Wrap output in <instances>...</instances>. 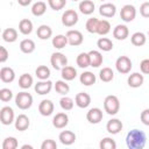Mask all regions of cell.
Masks as SVG:
<instances>
[{
    "label": "cell",
    "mask_w": 149,
    "mask_h": 149,
    "mask_svg": "<svg viewBox=\"0 0 149 149\" xmlns=\"http://www.w3.org/2000/svg\"><path fill=\"white\" fill-rule=\"evenodd\" d=\"M98 23H99V20L97 17H90L87 21H86V30L91 34H97V29H98Z\"/></svg>",
    "instance_id": "ab89813d"
},
{
    "label": "cell",
    "mask_w": 149,
    "mask_h": 149,
    "mask_svg": "<svg viewBox=\"0 0 149 149\" xmlns=\"http://www.w3.org/2000/svg\"><path fill=\"white\" fill-rule=\"evenodd\" d=\"M17 146H19V142L13 136L6 137L3 140V142H2V149H16Z\"/></svg>",
    "instance_id": "60d3db41"
},
{
    "label": "cell",
    "mask_w": 149,
    "mask_h": 149,
    "mask_svg": "<svg viewBox=\"0 0 149 149\" xmlns=\"http://www.w3.org/2000/svg\"><path fill=\"white\" fill-rule=\"evenodd\" d=\"M72 1H78V0H72Z\"/></svg>",
    "instance_id": "db71d44e"
},
{
    "label": "cell",
    "mask_w": 149,
    "mask_h": 149,
    "mask_svg": "<svg viewBox=\"0 0 149 149\" xmlns=\"http://www.w3.org/2000/svg\"><path fill=\"white\" fill-rule=\"evenodd\" d=\"M109 31H111V23L107 20H99L97 34L104 36V35H107Z\"/></svg>",
    "instance_id": "f35d334b"
},
{
    "label": "cell",
    "mask_w": 149,
    "mask_h": 149,
    "mask_svg": "<svg viewBox=\"0 0 149 149\" xmlns=\"http://www.w3.org/2000/svg\"><path fill=\"white\" fill-rule=\"evenodd\" d=\"M47 10V5L43 1H37L31 7V13L35 16H42Z\"/></svg>",
    "instance_id": "1f68e13d"
},
{
    "label": "cell",
    "mask_w": 149,
    "mask_h": 149,
    "mask_svg": "<svg viewBox=\"0 0 149 149\" xmlns=\"http://www.w3.org/2000/svg\"><path fill=\"white\" fill-rule=\"evenodd\" d=\"M15 128L19 130V132H23V130H27L29 125H30V121H29V118L26 115V114H20L17 115V118L15 119Z\"/></svg>",
    "instance_id": "44dd1931"
},
{
    "label": "cell",
    "mask_w": 149,
    "mask_h": 149,
    "mask_svg": "<svg viewBox=\"0 0 149 149\" xmlns=\"http://www.w3.org/2000/svg\"><path fill=\"white\" fill-rule=\"evenodd\" d=\"M140 14L143 17H149V1L148 2H143L140 6Z\"/></svg>",
    "instance_id": "7dc6e473"
},
{
    "label": "cell",
    "mask_w": 149,
    "mask_h": 149,
    "mask_svg": "<svg viewBox=\"0 0 149 149\" xmlns=\"http://www.w3.org/2000/svg\"><path fill=\"white\" fill-rule=\"evenodd\" d=\"M99 77L104 83H109L114 78V72L111 68H102L99 72Z\"/></svg>",
    "instance_id": "e575fe53"
},
{
    "label": "cell",
    "mask_w": 149,
    "mask_h": 149,
    "mask_svg": "<svg viewBox=\"0 0 149 149\" xmlns=\"http://www.w3.org/2000/svg\"><path fill=\"white\" fill-rule=\"evenodd\" d=\"M15 105L20 109H28L33 105V95L28 92H19L15 97Z\"/></svg>",
    "instance_id": "3957f363"
},
{
    "label": "cell",
    "mask_w": 149,
    "mask_h": 149,
    "mask_svg": "<svg viewBox=\"0 0 149 149\" xmlns=\"http://www.w3.org/2000/svg\"><path fill=\"white\" fill-rule=\"evenodd\" d=\"M97 47L102 51H111L113 49V42L107 37H100L97 42Z\"/></svg>",
    "instance_id": "d6a6232c"
},
{
    "label": "cell",
    "mask_w": 149,
    "mask_h": 149,
    "mask_svg": "<svg viewBox=\"0 0 149 149\" xmlns=\"http://www.w3.org/2000/svg\"><path fill=\"white\" fill-rule=\"evenodd\" d=\"M74 104L79 108H86L91 104V95L88 93H86V92H79V93L76 94Z\"/></svg>",
    "instance_id": "4fadbf2b"
},
{
    "label": "cell",
    "mask_w": 149,
    "mask_h": 149,
    "mask_svg": "<svg viewBox=\"0 0 149 149\" xmlns=\"http://www.w3.org/2000/svg\"><path fill=\"white\" fill-rule=\"evenodd\" d=\"M126 143L129 149H142L147 143V136L140 129H132L126 136Z\"/></svg>",
    "instance_id": "6da1fadb"
},
{
    "label": "cell",
    "mask_w": 149,
    "mask_h": 149,
    "mask_svg": "<svg viewBox=\"0 0 149 149\" xmlns=\"http://www.w3.org/2000/svg\"><path fill=\"white\" fill-rule=\"evenodd\" d=\"M99 13L104 17H113L115 15V13H116V7H115L114 3L106 2V3H102L99 7Z\"/></svg>",
    "instance_id": "9a60e30c"
},
{
    "label": "cell",
    "mask_w": 149,
    "mask_h": 149,
    "mask_svg": "<svg viewBox=\"0 0 149 149\" xmlns=\"http://www.w3.org/2000/svg\"><path fill=\"white\" fill-rule=\"evenodd\" d=\"M100 149H115L116 143L112 137H104L99 143Z\"/></svg>",
    "instance_id": "b9f144b4"
},
{
    "label": "cell",
    "mask_w": 149,
    "mask_h": 149,
    "mask_svg": "<svg viewBox=\"0 0 149 149\" xmlns=\"http://www.w3.org/2000/svg\"><path fill=\"white\" fill-rule=\"evenodd\" d=\"M58 140L64 146H71L76 141V134L71 130H63L58 135Z\"/></svg>",
    "instance_id": "2e32d148"
},
{
    "label": "cell",
    "mask_w": 149,
    "mask_h": 149,
    "mask_svg": "<svg viewBox=\"0 0 149 149\" xmlns=\"http://www.w3.org/2000/svg\"><path fill=\"white\" fill-rule=\"evenodd\" d=\"M12 98H13V92H12L9 88L3 87V88L0 90V100H1V101L7 102V101H9Z\"/></svg>",
    "instance_id": "f6af8a7d"
},
{
    "label": "cell",
    "mask_w": 149,
    "mask_h": 149,
    "mask_svg": "<svg viewBox=\"0 0 149 149\" xmlns=\"http://www.w3.org/2000/svg\"><path fill=\"white\" fill-rule=\"evenodd\" d=\"M52 81L50 80H41V81H37L35 84V92L40 95H44V94H48L51 88H52Z\"/></svg>",
    "instance_id": "7c38bea8"
},
{
    "label": "cell",
    "mask_w": 149,
    "mask_h": 149,
    "mask_svg": "<svg viewBox=\"0 0 149 149\" xmlns=\"http://www.w3.org/2000/svg\"><path fill=\"white\" fill-rule=\"evenodd\" d=\"M101 1H102V0H101Z\"/></svg>",
    "instance_id": "9f6ffc18"
},
{
    "label": "cell",
    "mask_w": 149,
    "mask_h": 149,
    "mask_svg": "<svg viewBox=\"0 0 149 149\" xmlns=\"http://www.w3.org/2000/svg\"><path fill=\"white\" fill-rule=\"evenodd\" d=\"M0 121L2 125L8 126L14 121V111L9 106H5L0 111Z\"/></svg>",
    "instance_id": "ba28073f"
},
{
    "label": "cell",
    "mask_w": 149,
    "mask_h": 149,
    "mask_svg": "<svg viewBox=\"0 0 149 149\" xmlns=\"http://www.w3.org/2000/svg\"><path fill=\"white\" fill-rule=\"evenodd\" d=\"M36 34H37V37H38L40 40H48V38H50L51 35H52V29H51L49 26H47V24H41V26L37 28Z\"/></svg>",
    "instance_id": "484cf974"
},
{
    "label": "cell",
    "mask_w": 149,
    "mask_h": 149,
    "mask_svg": "<svg viewBox=\"0 0 149 149\" xmlns=\"http://www.w3.org/2000/svg\"><path fill=\"white\" fill-rule=\"evenodd\" d=\"M88 55H90L91 66H93V68H99V66L102 64L104 58H102V55H101L100 51H98V50H91V51L88 52Z\"/></svg>",
    "instance_id": "603a6c76"
},
{
    "label": "cell",
    "mask_w": 149,
    "mask_h": 149,
    "mask_svg": "<svg viewBox=\"0 0 149 149\" xmlns=\"http://www.w3.org/2000/svg\"><path fill=\"white\" fill-rule=\"evenodd\" d=\"M50 63L55 70H62L68 65V58L62 52H54L50 57Z\"/></svg>",
    "instance_id": "5b68a950"
},
{
    "label": "cell",
    "mask_w": 149,
    "mask_h": 149,
    "mask_svg": "<svg viewBox=\"0 0 149 149\" xmlns=\"http://www.w3.org/2000/svg\"><path fill=\"white\" fill-rule=\"evenodd\" d=\"M48 5L54 10H61L65 7L66 0H48Z\"/></svg>",
    "instance_id": "ee69618b"
},
{
    "label": "cell",
    "mask_w": 149,
    "mask_h": 149,
    "mask_svg": "<svg viewBox=\"0 0 149 149\" xmlns=\"http://www.w3.org/2000/svg\"><path fill=\"white\" fill-rule=\"evenodd\" d=\"M66 37H68V42L70 45H73V47H77V45H80L84 41V36L83 34L79 31V30H69L66 33Z\"/></svg>",
    "instance_id": "9c48e42d"
},
{
    "label": "cell",
    "mask_w": 149,
    "mask_h": 149,
    "mask_svg": "<svg viewBox=\"0 0 149 149\" xmlns=\"http://www.w3.org/2000/svg\"><path fill=\"white\" fill-rule=\"evenodd\" d=\"M144 81V78H143V74L139 73V72H134L132 74H129L128 79H127V83L130 87L133 88H137L140 87Z\"/></svg>",
    "instance_id": "ffe728a7"
},
{
    "label": "cell",
    "mask_w": 149,
    "mask_h": 149,
    "mask_svg": "<svg viewBox=\"0 0 149 149\" xmlns=\"http://www.w3.org/2000/svg\"><path fill=\"white\" fill-rule=\"evenodd\" d=\"M33 85V77L29 73H23L19 78V86L23 90L29 88Z\"/></svg>",
    "instance_id": "8d00e7d4"
},
{
    "label": "cell",
    "mask_w": 149,
    "mask_h": 149,
    "mask_svg": "<svg viewBox=\"0 0 149 149\" xmlns=\"http://www.w3.org/2000/svg\"><path fill=\"white\" fill-rule=\"evenodd\" d=\"M2 40L8 43H13L17 40V31L14 28H6L2 31Z\"/></svg>",
    "instance_id": "4316f807"
},
{
    "label": "cell",
    "mask_w": 149,
    "mask_h": 149,
    "mask_svg": "<svg viewBox=\"0 0 149 149\" xmlns=\"http://www.w3.org/2000/svg\"><path fill=\"white\" fill-rule=\"evenodd\" d=\"M41 149H57V143L51 139L44 140L41 144Z\"/></svg>",
    "instance_id": "bcb514c9"
},
{
    "label": "cell",
    "mask_w": 149,
    "mask_h": 149,
    "mask_svg": "<svg viewBox=\"0 0 149 149\" xmlns=\"http://www.w3.org/2000/svg\"><path fill=\"white\" fill-rule=\"evenodd\" d=\"M140 119H141V122L146 126H149V108L147 109H143L141 112V115H140Z\"/></svg>",
    "instance_id": "c3c4849f"
},
{
    "label": "cell",
    "mask_w": 149,
    "mask_h": 149,
    "mask_svg": "<svg viewBox=\"0 0 149 149\" xmlns=\"http://www.w3.org/2000/svg\"><path fill=\"white\" fill-rule=\"evenodd\" d=\"M77 65L81 69H85L87 66H91V62H90V55L88 52H80L78 56H77Z\"/></svg>",
    "instance_id": "4dcf8cb0"
},
{
    "label": "cell",
    "mask_w": 149,
    "mask_h": 149,
    "mask_svg": "<svg viewBox=\"0 0 149 149\" xmlns=\"http://www.w3.org/2000/svg\"><path fill=\"white\" fill-rule=\"evenodd\" d=\"M130 42H132V44H134V45H136V47H142V45L146 44L147 37H146V35H144L143 33L136 31V33H134V34L132 35Z\"/></svg>",
    "instance_id": "f1b7e54d"
},
{
    "label": "cell",
    "mask_w": 149,
    "mask_h": 149,
    "mask_svg": "<svg viewBox=\"0 0 149 149\" xmlns=\"http://www.w3.org/2000/svg\"><path fill=\"white\" fill-rule=\"evenodd\" d=\"M78 14L74 9H66L62 15V23L65 27H73L78 22Z\"/></svg>",
    "instance_id": "8992f818"
},
{
    "label": "cell",
    "mask_w": 149,
    "mask_h": 149,
    "mask_svg": "<svg viewBox=\"0 0 149 149\" xmlns=\"http://www.w3.org/2000/svg\"><path fill=\"white\" fill-rule=\"evenodd\" d=\"M0 79L3 83H12L15 79V72L12 68L2 66L0 70Z\"/></svg>",
    "instance_id": "d6986e66"
},
{
    "label": "cell",
    "mask_w": 149,
    "mask_h": 149,
    "mask_svg": "<svg viewBox=\"0 0 149 149\" xmlns=\"http://www.w3.org/2000/svg\"><path fill=\"white\" fill-rule=\"evenodd\" d=\"M132 66H133L132 65V61L127 56H120L115 62V68H116L118 72H120L122 74L129 73L130 70H132Z\"/></svg>",
    "instance_id": "277c9868"
},
{
    "label": "cell",
    "mask_w": 149,
    "mask_h": 149,
    "mask_svg": "<svg viewBox=\"0 0 149 149\" xmlns=\"http://www.w3.org/2000/svg\"><path fill=\"white\" fill-rule=\"evenodd\" d=\"M140 69L142 73L149 74V58H146L140 63Z\"/></svg>",
    "instance_id": "681fc988"
},
{
    "label": "cell",
    "mask_w": 149,
    "mask_h": 149,
    "mask_svg": "<svg viewBox=\"0 0 149 149\" xmlns=\"http://www.w3.org/2000/svg\"><path fill=\"white\" fill-rule=\"evenodd\" d=\"M55 109V106H54V102L51 100H48V99H44L40 102L38 105V112L41 115L43 116H49L52 114Z\"/></svg>",
    "instance_id": "8fae6325"
},
{
    "label": "cell",
    "mask_w": 149,
    "mask_h": 149,
    "mask_svg": "<svg viewBox=\"0 0 149 149\" xmlns=\"http://www.w3.org/2000/svg\"><path fill=\"white\" fill-rule=\"evenodd\" d=\"M54 86H55V91L62 95L68 94L70 91V86L69 84H66V80H57Z\"/></svg>",
    "instance_id": "74e56055"
},
{
    "label": "cell",
    "mask_w": 149,
    "mask_h": 149,
    "mask_svg": "<svg viewBox=\"0 0 149 149\" xmlns=\"http://www.w3.org/2000/svg\"><path fill=\"white\" fill-rule=\"evenodd\" d=\"M19 30L23 35H29L33 31V22L29 19H22L19 23Z\"/></svg>",
    "instance_id": "83f0119b"
},
{
    "label": "cell",
    "mask_w": 149,
    "mask_h": 149,
    "mask_svg": "<svg viewBox=\"0 0 149 149\" xmlns=\"http://www.w3.org/2000/svg\"><path fill=\"white\" fill-rule=\"evenodd\" d=\"M102 111L98 107H94V108H91L87 113H86V119L90 123H93V125H97L99 123L101 120H102Z\"/></svg>",
    "instance_id": "30bf717a"
},
{
    "label": "cell",
    "mask_w": 149,
    "mask_h": 149,
    "mask_svg": "<svg viewBox=\"0 0 149 149\" xmlns=\"http://www.w3.org/2000/svg\"><path fill=\"white\" fill-rule=\"evenodd\" d=\"M122 127H123V125L119 119H111L106 125L107 132L112 135H115V134L120 133L122 130Z\"/></svg>",
    "instance_id": "ac0fdd59"
},
{
    "label": "cell",
    "mask_w": 149,
    "mask_h": 149,
    "mask_svg": "<svg viewBox=\"0 0 149 149\" xmlns=\"http://www.w3.org/2000/svg\"><path fill=\"white\" fill-rule=\"evenodd\" d=\"M35 74L41 80H47L50 77V69L47 65H40L35 70Z\"/></svg>",
    "instance_id": "836d02e7"
},
{
    "label": "cell",
    "mask_w": 149,
    "mask_h": 149,
    "mask_svg": "<svg viewBox=\"0 0 149 149\" xmlns=\"http://www.w3.org/2000/svg\"><path fill=\"white\" fill-rule=\"evenodd\" d=\"M35 42L30 38H24L20 42V50L23 54H31L35 50Z\"/></svg>",
    "instance_id": "cb8c5ba5"
},
{
    "label": "cell",
    "mask_w": 149,
    "mask_h": 149,
    "mask_svg": "<svg viewBox=\"0 0 149 149\" xmlns=\"http://www.w3.org/2000/svg\"><path fill=\"white\" fill-rule=\"evenodd\" d=\"M79 80H80V83H81L83 85H85V86H91V85H93V84L95 83V76H94L92 72H90V71H85V72H83V73L80 74Z\"/></svg>",
    "instance_id": "f546056e"
},
{
    "label": "cell",
    "mask_w": 149,
    "mask_h": 149,
    "mask_svg": "<svg viewBox=\"0 0 149 149\" xmlns=\"http://www.w3.org/2000/svg\"><path fill=\"white\" fill-rule=\"evenodd\" d=\"M17 2H19V5H21V6H28V5H30V2H31V0H17Z\"/></svg>",
    "instance_id": "816d5d0a"
},
{
    "label": "cell",
    "mask_w": 149,
    "mask_h": 149,
    "mask_svg": "<svg viewBox=\"0 0 149 149\" xmlns=\"http://www.w3.org/2000/svg\"><path fill=\"white\" fill-rule=\"evenodd\" d=\"M129 35V29L127 26L125 24H118L114 29H113V37L119 40V41H123L128 37Z\"/></svg>",
    "instance_id": "e0dca14e"
},
{
    "label": "cell",
    "mask_w": 149,
    "mask_h": 149,
    "mask_svg": "<svg viewBox=\"0 0 149 149\" xmlns=\"http://www.w3.org/2000/svg\"><path fill=\"white\" fill-rule=\"evenodd\" d=\"M8 56H9V54H8L7 49L1 45L0 47V63H5L8 59Z\"/></svg>",
    "instance_id": "f907efd6"
},
{
    "label": "cell",
    "mask_w": 149,
    "mask_h": 149,
    "mask_svg": "<svg viewBox=\"0 0 149 149\" xmlns=\"http://www.w3.org/2000/svg\"><path fill=\"white\" fill-rule=\"evenodd\" d=\"M68 123H69V116L66 113H63V112L57 113L52 119V125L57 129H62V128L66 127Z\"/></svg>",
    "instance_id": "5bb4252c"
},
{
    "label": "cell",
    "mask_w": 149,
    "mask_h": 149,
    "mask_svg": "<svg viewBox=\"0 0 149 149\" xmlns=\"http://www.w3.org/2000/svg\"><path fill=\"white\" fill-rule=\"evenodd\" d=\"M73 100L70 98V97H63L61 100H59V105L61 107L64 109V111H71L73 108Z\"/></svg>",
    "instance_id": "7bdbcfd3"
},
{
    "label": "cell",
    "mask_w": 149,
    "mask_h": 149,
    "mask_svg": "<svg viewBox=\"0 0 149 149\" xmlns=\"http://www.w3.org/2000/svg\"><path fill=\"white\" fill-rule=\"evenodd\" d=\"M68 37L66 35H56L54 38H52V45L56 48V49H63L65 48V45L68 44Z\"/></svg>",
    "instance_id": "d590c367"
},
{
    "label": "cell",
    "mask_w": 149,
    "mask_h": 149,
    "mask_svg": "<svg viewBox=\"0 0 149 149\" xmlns=\"http://www.w3.org/2000/svg\"><path fill=\"white\" fill-rule=\"evenodd\" d=\"M94 2L91 0H81L79 2V10L84 14V15H90L94 12Z\"/></svg>",
    "instance_id": "7402d4cb"
},
{
    "label": "cell",
    "mask_w": 149,
    "mask_h": 149,
    "mask_svg": "<svg viewBox=\"0 0 149 149\" xmlns=\"http://www.w3.org/2000/svg\"><path fill=\"white\" fill-rule=\"evenodd\" d=\"M136 16V8L133 5H125L120 10V17L125 22H132Z\"/></svg>",
    "instance_id": "52a82bcc"
},
{
    "label": "cell",
    "mask_w": 149,
    "mask_h": 149,
    "mask_svg": "<svg viewBox=\"0 0 149 149\" xmlns=\"http://www.w3.org/2000/svg\"><path fill=\"white\" fill-rule=\"evenodd\" d=\"M148 36H149V30H148Z\"/></svg>",
    "instance_id": "11a10c76"
},
{
    "label": "cell",
    "mask_w": 149,
    "mask_h": 149,
    "mask_svg": "<svg viewBox=\"0 0 149 149\" xmlns=\"http://www.w3.org/2000/svg\"><path fill=\"white\" fill-rule=\"evenodd\" d=\"M61 74L64 80H73L77 77V70L73 66L66 65L61 70Z\"/></svg>",
    "instance_id": "d4e9b609"
},
{
    "label": "cell",
    "mask_w": 149,
    "mask_h": 149,
    "mask_svg": "<svg viewBox=\"0 0 149 149\" xmlns=\"http://www.w3.org/2000/svg\"><path fill=\"white\" fill-rule=\"evenodd\" d=\"M21 148H22V149H27V148H28V149H33V147L29 146V144H24V146H22Z\"/></svg>",
    "instance_id": "f5cc1de1"
},
{
    "label": "cell",
    "mask_w": 149,
    "mask_h": 149,
    "mask_svg": "<svg viewBox=\"0 0 149 149\" xmlns=\"http://www.w3.org/2000/svg\"><path fill=\"white\" fill-rule=\"evenodd\" d=\"M104 109L109 115H115L120 111V101L116 95H107L104 100Z\"/></svg>",
    "instance_id": "7a4b0ae2"
}]
</instances>
